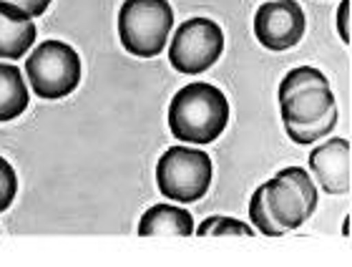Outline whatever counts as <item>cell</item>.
<instances>
[{"label": "cell", "mask_w": 352, "mask_h": 267, "mask_svg": "<svg viewBox=\"0 0 352 267\" xmlns=\"http://www.w3.org/2000/svg\"><path fill=\"white\" fill-rule=\"evenodd\" d=\"M264 202H267L274 222L279 227H285L287 232L300 230L302 224L309 220L305 197L287 177L274 174L270 182H264Z\"/></svg>", "instance_id": "cell-9"}, {"label": "cell", "mask_w": 352, "mask_h": 267, "mask_svg": "<svg viewBox=\"0 0 352 267\" xmlns=\"http://www.w3.org/2000/svg\"><path fill=\"white\" fill-rule=\"evenodd\" d=\"M199 237H206V235H214V237H224V235H244V237H252L254 230L252 224L242 222V220H234V217H209L199 224V230L194 232Z\"/></svg>", "instance_id": "cell-15"}, {"label": "cell", "mask_w": 352, "mask_h": 267, "mask_svg": "<svg viewBox=\"0 0 352 267\" xmlns=\"http://www.w3.org/2000/svg\"><path fill=\"white\" fill-rule=\"evenodd\" d=\"M279 177H287L289 182H292L297 189L302 192V197H305V204H307V215L312 217L317 209V189L315 182H312V174H309L307 169H302V167H285V169L277 171Z\"/></svg>", "instance_id": "cell-16"}, {"label": "cell", "mask_w": 352, "mask_h": 267, "mask_svg": "<svg viewBox=\"0 0 352 267\" xmlns=\"http://www.w3.org/2000/svg\"><path fill=\"white\" fill-rule=\"evenodd\" d=\"M338 106H332L330 111L324 114L320 121H312V124H285V131L287 136L294 141V144H302V147H309V144H315L320 141L322 136L332 131V129L338 127Z\"/></svg>", "instance_id": "cell-13"}, {"label": "cell", "mask_w": 352, "mask_h": 267, "mask_svg": "<svg viewBox=\"0 0 352 267\" xmlns=\"http://www.w3.org/2000/svg\"><path fill=\"white\" fill-rule=\"evenodd\" d=\"M25 76L41 98H66L81 83V58L63 41H45L25 61Z\"/></svg>", "instance_id": "cell-4"}, {"label": "cell", "mask_w": 352, "mask_h": 267, "mask_svg": "<svg viewBox=\"0 0 352 267\" xmlns=\"http://www.w3.org/2000/svg\"><path fill=\"white\" fill-rule=\"evenodd\" d=\"M48 6L51 0H0V10L18 21H33L38 15H43Z\"/></svg>", "instance_id": "cell-18"}, {"label": "cell", "mask_w": 352, "mask_h": 267, "mask_svg": "<svg viewBox=\"0 0 352 267\" xmlns=\"http://www.w3.org/2000/svg\"><path fill=\"white\" fill-rule=\"evenodd\" d=\"M322 81H327V76H324L320 68H315V66H297V68H292V71H289L285 78H282L277 96L285 98L287 94H292V91L302 89V86H307V83H322Z\"/></svg>", "instance_id": "cell-17"}, {"label": "cell", "mask_w": 352, "mask_h": 267, "mask_svg": "<svg viewBox=\"0 0 352 267\" xmlns=\"http://www.w3.org/2000/svg\"><path fill=\"white\" fill-rule=\"evenodd\" d=\"M194 217L189 209H182L176 204H154L144 212L139 222L141 237H191L194 235Z\"/></svg>", "instance_id": "cell-10"}, {"label": "cell", "mask_w": 352, "mask_h": 267, "mask_svg": "<svg viewBox=\"0 0 352 267\" xmlns=\"http://www.w3.org/2000/svg\"><path fill=\"white\" fill-rule=\"evenodd\" d=\"M350 10H352V0H342L338 8V33H340V38H342V43H352Z\"/></svg>", "instance_id": "cell-20"}, {"label": "cell", "mask_w": 352, "mask_h": 267, "mask_svg": "<svg viewBox=\"0 0 352 267\" xmlns=\"http://www.w3.org/2000/svg\"><path fill=\"white\" fill-rule=\"evenodd\" d=\"M214 179L212 156L204 149L171 147L156 164V184L159 192L171 202L191 204L209 192Z\"/></svg>", "instance_id": "cell-3"}, {"label": "cell", "mask_w": 352, "mask_h": 267, "mask_svg": "<svg viewBox=\"0 0 352 267\" xmlns=\"http://www.w3.org/2000/svg\"><path fill=\"white\" fill-rule=\"evenodd\" d=\"M224 51V30L212 18H189L174 30L169 63L179 74H201L219 61Z\"/></svg>", "instance_id": "cell-5"}, {"label": "cell", "mask_w": 352, "mask_h": 267, "mask_svg": "<svg viewBox=\"0 0 352 267\" xmlns=\"http://www.w3.org/2000/svg\"><path fill=\"white\" fill-rule=\"evenodd\" d=\"M232 116L227 96L212 83H189L176 91L169 106V129L184 144L206 147L224 134Z\"/></svg>", "instance_id": "cell-1"}, {"label": "cell", "mask_w": 352, "mask_h": 267, "mask_svg": "<svg viewBox=\"0 0 352 267\" xmlns=\"http://www.w3.org/2000/svg\"><path fill=\"white\" fill-rule=\"evenodd\" d=\"M307 28L305 10L297 0H270L254 13V36L267 51H289Z\"/></svg>", "instance_id": "cell-6"}, {"label": "cell", "mask_w": 352, "mask_h": 267, "mask_svg": "<svg viewBox=\"0 0 352 267\" xmlns=\"http://www.w3.org/2000/svg\"><path fill=\"white\" fill-rule=\"evenodd\" d=\"M250 217H252V227L259 230L262 235H267V237H282L287 232L285 227H279V224L274 222V217H272L270 207H267V202H264V184L252 194Z\"/></svg>", "instance_id": "cell-14"}, {"label": "cell", "mask_w": 352, "mask_h": 267, "mask_svg": "<svg viewBox=\"0 0 352 267\" xmlns=\"http://www.w3.org/2000/svg\"><path fill=\"white\" fill-rule=\"evenodd\" d=\"M18 192V179H15L13 167L0 156V212H6L15 200Z\"/></svg>", "instance_id": "cell-19"}, {"label": "cell", "mask_w": 352, "mask_h": 267, "mask_svg": "<svg viewBox=\"0 0 352 267\" xmlns=\"http://www.w3.org/2000/svg\"><path fill=\"white\" fill-rule=\"evenodd\" d=\"M33 43H36L33 21H18L0 10V58H23Z\"/></svg>", "instance_id": "cell-12"}, {"label": "cell", "mask_w": 352, "mask_h": 267, "mask_svg": "<svg viewBox=\"0 0 352 267\" xmlns=\"http://www.w3.org/2000/svg\"><path fill=\"white\" fill-rule=\"evenodd\" d=\"M174 28L169 0H124L118 10V38L131 56L154 58L166 48Z\"/></svg>", "instance_id": "cell-2"}, {"label": "cell", "mask_w": 352, "mask_h": 267, "mask_svg": "<svg viewBox=\"0 0 352 267\" xmlns=\"http://www.w3.org/2000/svg\"><path fill=\"white\" fill-rule=\"evenodd\" d=\"M28 86L23 81L21 68L0 63V121L18 119L28 109Z\"/></svg>", "instance_id": "cell-11"}, {"label": "cell", "mask_w": 352, "mask_h": 267, "mask_svg": "<svg viewBox=\"0 0 352 267\" xmlns=\"http://www.w3.org/2000/svg\"><path fill=\"white\" fill-rule=\"evenodd\" d=\"M332 106H338V101H335L330 81L307 83V86L287 94L285 98H279V114H282L285 124H312V121H320Z\"/></svg>", "instance_id": "cell-8"}, {"label": "cell", "mask_w": 352, "mask_h": 267, "mask_svg": "<svg viewBox=\"0 0 352 267\" xmlns=\"http://www.w3.org/2000/svg\"><path fill=\"white\" fill-rule=\"evenodd\" d=\"M309 169L327 194L350 192V141L332 136L309 151Z\"/></svg>", "instance_id": "cell-7"}]
</instances>
